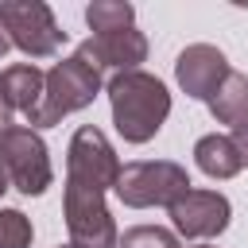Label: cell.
Wrapping results in <instances>:
<instances>
[{"label":"cell","mask_w":248,"mask_h":248,"mask_svg":"<svg viewBox=\"0 0 248 248\" xmlns=\"http://www.w3.org/2000/svg\"><path fill=\"white\" fill-rule=\"evenodd\" d=\"M97 93H101V70L74 50L70 58L54 62L46 70V93H43V105H39V112H35V120L27 128H50L62 116L93 105Z\"/></svg>","instance_id":"cell-3"},{"label":"cell","mask_w":248,"mask_h":248,"mask_svg":"<svg viewBox=\"0 0 248 248\" xmlns=\"http://www.w3.org/2000/svg\"><path fill=\"white\" fill-rule=\"evenodd\" d=\"M190 190V174L182 163L170 159H136L120 167L116 178V198L128 209H151V205H174Z\"/></svg>","instance_id":"cell-4"},{"label":"cell","mask_w":248,"mask_h":248,"mask_svg":"<svg viewBox=\"0 0 248 248\" xmlns=\"http://www.w3.org/2000/svg\"><path fill=\"white\" fill-rule=\"evenodd\" d=\"M8 46H12V39H8V31H4V27H0V58H4V54H8Z\"/></svg>","instance_id":"cell-18"},{"label":"cell","mask_w":248,"mask_h":248,"mask_svg":"<svg viewBox=\"0 0 248 248\" xmlns=\"http://www.w3.org/2000/svg\"><path fill=\"white\" fill-rule=\"evenodd\" d=\"M120 248H182L178 236L170 229H159V225H136L120 236Z\"/></svg>","instance_id":"cell-15"},{"label":"cell","mask_w":248,"mask_h":248,"mask_svg":"<svg viewBox=\"0 0 248 248\" xmlns=\"http://www.w3.org/2000/svg\"><path fill=\"white\" fill-rule=\"evenodd\" d=\"M232 143H236V151H240V163L248 167V120L232 128Z\"/></svg>","instance_id":"cell-17"},{"label":"cell","mask_w":248,"mask_h":248,"mask_svg":"<svg viewBox=\"0 0 248 248\" xmlns=\"http://www.w3.org/2000/svg\"><path fill=\"white\" fill-rule=\"evenodd\" d=\"M198 248H213V244H198Z\"/></svg>","instance_id":"cell-20"},{"label":"cell","mask_w":248,"mask_h":248,"mask_svg":"<svg viewBox=\"0 0 248 248\" xmlns=\"http://www.w3.org/2000/svg\"><path fill=\"white\" fill-rule=\"evenodd\" d=\"M78 54L89 58L101 74H105V70L128 74V70H136V66L147 58V39H143V31L124 27V31H112V35H93V39H85V43L78 46Z\"/></svg>","instance_id":"cell-11"},{"label":"cell","mask_w":248,"mask_h":248,"mask_svg":"<svg viewBox=\"0 0 248 248\" xmlns=\"http://www.w3.org/2000/svg\"><path fill=\"white\" fill-rule=\"evenodd\" d=\"M194 163H198L209 178H232V174H240V167H244L232 136H217V132H209V136H202V140L194 143Z\"/></svg>","instance_id":"cell-12"},{"label":"cell","mask_w":248,"mask_h":248,"mask_svg":"<svg viewBox=\"0 0 248 248\" xmlns=\"http://www.w3.org/2000/svg\"><path fill=\"white\" fill-rule=\"evenodd\" d=\"M8 186H12V178H8V170H4V163H0V198H4Z\"/></svg>","instance_id":"cell-19"},{"label":"cell","mask_w":248,"mask_h":248,"mask_svg":"<svg viewBox=\"0 0 248 248\" xmlns=\"http://www.w3.org/2000/svg\"><path fill=\"white\" fill-rule=\"evenodd\" d=\"M105 182L81 170H66V194H62V213H66V232L74 248H120L116 221L105 205Z\"/></svg>","instance_id":"cell-2"},{"label":"cell","mask_w":248,"mask_h":248,"mask_svg":"<svg viewBox=\"0 0 248 248\" xmlns=\"http://www.w3.org/2000/svg\"><path fill=\"white\" fill-rule=\"evenodd\" d=\"M0 163L12 178V186L27 198L43 194L54 178L50 170V155H46V143L35 128L27 124H4L0 128Z\"/></svg>","instance_id":"cell-5"},{"label":"cell","mask_w":248,"mask_h":248,"mask_svg":"<svg viewBox=\"0 0 248 248\" xmlns=\"http://www.w3.org/2000/svg\"><path fill=\"white\" fill-rule=\"evenodd\" d=\"M62 248H74V244H62Z\"/></svg>","instance_id":"cell-22"},{"label":"cell","mask_w":248,"mask_h":248,"mask_svg":"<svg viewBox=\"0 0 248 248\" xmlns=\"http://www.w3.org/2000/svg\"><path fill=\"white\" fill-rule=\"evenodd\" d=\"M174 78H178V85H182L186 97H194V101H213V93H217L221 81L229 78V62H225V54H221L217 46H209V43H190V46L178 54V62H174Z\"/></svg>","instance_id":"cell-8"},{"label":"cell","mask_w":248,"mask_h":248,"mask_svg":"<svg viewBox=\"0 0 248 248\" xmlns=\"http://www.w3.org/2000/svg\"><path fill=\"white\" fill-rule=\"evenodd\" d=\"M85 23L93 27V35H112V31L136 27V8L128 0H93L85 8Z\"/></svg>","instance_id":"cell-14"},{"label":"cell","mask_w":248,"mask_h":248,"mask_svg":"<svg viewBox=\"0 0 248 248\" xmlns=\"http://www.w3.org/2000/svg\"><path fill=\"white\" fill-rule=\"evenodd\" d=\"M167 213H170V225H174L178 236H186V240H209V236H221L229 229L232 205L217 190H194L190 186Z\"/></svg>","instance_id":"cell-7"},{"label":"cell","mask_w":248,"mask_h":248,"mask_svg":"<svg viewBox=\"0 0 248 248\" xmlns=\"http://www.w3.org/2000/svg\"><path fill=\"white\" fill-rule=\"evenodd\" d=\"M46 93V74L31 62H16L8 70H0V116L4 124H12V116H23L27 124L35 120L39 105Z\"/></svg>","instance_id":"cell-9"},{"label":"cell","mask_w":248,"mask_h":248,"mask_svg":"<svg viewBox=\"0 0 248 248\" xmlns=\"http://www.w3.org/2000/svg\"><path fill=\"white\" fill-rule=\"evenodd\" d=\"M0 128H4V116H0Z\"/></svg>","instance_id":"cell-21"},{"label":"cell","mask_w":248,"mask_h":248,"mask_svg":"<svg viewBox=\"0 0 248 248\" xmlns=\"http://www.w3.org/2000/svg\"><path fill=\"white\" fill-rule=\"evenodd\" d=\"M108 105H112V124L124 136V143H147L170 116V93L155 74L128 70L112 74L108 81Z\"/></svg>","instance_id":"cell-1"},{"label":"cell","mask_w":248,"mask_h":248,"mask_svg":"<svg viewBox=\"0 0 248 248\" xmlns=\"http://www.w3.org/2000/svg\"><path fill=\"white\" fill-rule=\"evenodd\" d=\"M0 27L8 31L12 46H19L31 58H50L66 43V31L54 23V12L43 0H4Z\"/></svg>","instance_id":"cell-6"},{"label":"cell","mask_w":248,"mask_h":248,"mask_svg":"<svg viewBox=\"0 0 248 248\" xmlns=\"http://www.w3.org/2000/svg\"><path fill=\"white\" fill-rule=\"evenodd\" d=\"M209 112H213L217 124H232V128L244 124L248 120V78L229 70V78L221 81V89L209 101Z\"/></svg>","instance_id":"cell-13"},{"label":"cell","mask_w":248,"mask_h":248,"mask_svg":"<svg viewBox=\"0 0 248 248\" xmlns=\"http://www.w3.org/2000/svg\"><path fill=\"white\" fill-rule=\"evenodd\" d=\"M0 248H31V221L19 209H0Z\"/></svg>","instance_id":"cell-16"},{"label":"cell","mask_w":248,"mask_h":248,"mask_svg":"<svg viewBox=\"0 0 248 248\" xmlns=\"http://www.w3.org/2000/svg\"><path fill=\"white\" fill-rule=\"evenodd\" d=\"M66 170H81V174H93L101 178L105 186L116 190V178H120V159L112 151V143L105 140L101 128L93 124H81L66 147Z\"/></svg>","instance_id":"cell-10"}]
</instances>
